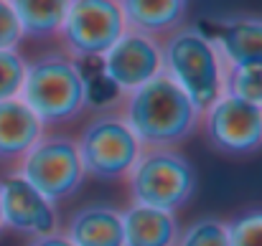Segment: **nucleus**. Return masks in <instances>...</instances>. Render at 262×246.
<instances>
[{"instance_id": "obj_4", "label": "nucleus", "mask_w": 262, "mask_h": 246, "mask_svg": "<svg viewBox=\"0 0 262 246\" xmlns=\"http://www.w3.org/2000/svg\"><path fill=\"white\" fill-rule=\"evenodd\" d=\"M125 183L133 203L176 213L196 195L199 173L178 147H143Z\"/></svg>"}, {"instance_id": "obj_20", "label": "nucleus", "mask_w": 262, "mask_h": 246, "mask_svg": "<svg viewBox=\"0 0 262 246\" xmlns=\"http://www.w3.org/2000/svg\"><path fill=\"white\" fill-rule=\"evenodd\" d=\"M26 59L18 51H0V102L15 99L26 79Z\"/></svg>"}, {"instance_id": "obj_18", "label": "nucleus", "mask_w": 262, "mask_h": 246, "mask_svg": "<svg viewBox=\"0 0 262 246\" xmlns=\"http://www.w3.org/2000/svg\"><path fill=\"white\" fill-rule=\"evenodd\" d=\"M176 246H229L227 221L219 216H201L178 231Z\"/></svg>"}, {"instance_id": "obj_10", "label": "nucleus", "mask_w": 262, "mask_h": 246, "mask_svg": "<svg viewBox=\"0 0 262 246\" xmlns=\"http://www.w3.org/2000/svg\"><path fill=\"white\" fill-rule=\"evenodd\" d=\"M0 216L8 231L26 239L59 231L56 203L36 190L20 173H10L0 180Z\"/></svg>"}, {"instance_id": "obj_1", "label": "nucleus", "mask_w": 262, "mask_h": 246, "mask_svg": "<svg viewBox=\"0 0 262 246\" xmlns=\"http://www.w3.org/2000/svg\"><path fill=\"white\" fill-rule=\"evenodd\" d=\"M122 119L143 147H178L199 132L201 112L163 71L122 96Z\"/></svg>"}, {"instance_id": "obj_15", "label": "nucleus", "mask_w": 262, "mask_h": 246, "mask_svg": "<svg viewBox=\"0 0 262 246\" xmlns=\"http://www.w3.org/2000/svg\"><path fill=\"white\" fill-rule=\"evenodd\" d=\"M125 246H176L178 239V218L176 213L130 203L122 211Z\"/></svg>"}, {"instance_id": "obj_23", "label": "nucleus", "mask_w": 262, "mask_h": 246, "mask_svg": "<svg viewBox=\"0 0 262 246\" xmlns=\"http://www.w3.org/2000/svg\"><path fill=\"white\" fill-rule=\"evenodd\" d=\"M3 229H5V226H3V216H0V234H3Z\"/></svg>"}, {"instance_id": "obj_14", "label": "nucleus", "mask_w": 262, "mask_h": 246, "mask_svg": "<svg viewBox=\"0 0 262 246\" xmlns=\"http://www.w3.org/2000/svg\"><path fill=\"white\" fill-rule=\"evenodd\" d=\"M130 31L166 38L183 26L188 13V0H117Z\"/></svg>"}, {"instance_id": "obj_13", "label": "nucleus", "mask_w": 262, "mask_h": 246, "mask_svg": "<svg viewBox=\"0 0 262 246\" xmlns=\"http://www.w3.org/2000/svg\"><path fill=\"white\" fill-rule=\"evenodd\" d=\"M43 130L41 119L18 96L0 102V163H20Z\"/></svg>"}, {"instance_id": "obj_22", "label": "nucleus", "mask_w": 262, "mask_h": 246, "mask_svg": "<svg viewBox=\"0 0 262 246\" xmlns=\"http://www.w3.org/2000/svg\"><path fill=\"white\" fill-rule=\"evenodd\" d=\"M26 246H74V244L67 239V234H61V231H54V234H46V236L28 239V244H26Z\"/></svg>"}, {"instance_id": "obj_12", "label": "nucleus", "mask_w": 262, "mask_h": 246, "mask_svg": "<svg viewBox=\"0 0 262 246\" xmlns=\"http://www.w3.org/2000/svg\"><path fill=\"white\" fill-rule=\"evenodd\" d=\"M64 234L74 246H125L122 211L110 203H84L69 216Z\"/></svg>"}, {"instance_id": "obj_8", "label": "nucleus", "mask_w": 262, "mask_h": 246, "mask_svg": "<svg viewBox=\"0 0 262 246\" xmlns=\"http://www.w3.org/2000/svg\"><path fill=\"white\" fill-rule=\"evenodd\" d=\"M206 145L224 158H250L262 150V109L222 94L201 112Z\"/></svg>"}, {"instance_id": "obj_5", "label": "nucleus", "mask_w": 262, "mask_h": 246, "mask_svg": "<svg viewBox=\"0 0 262 246\" xmlns=\"http://www.w3.org/2000/svg\"><path fill=\"white\" fill-rule=\"evenodd\" d=\"M74 142L82 158L84 175L99 183L125 180L143 153L140 140L115 109L97 112L82 127Z\"/></svg>"}, {"instance_id": "obj_2", "label": "nucleus", "mask_w": 262, "mask_h": 246, "mask_svg": "<svg viewBox=\"0 0 262 246\" xmlns=\"http://www.w3.org/2000/svg\"><path fill=\"white\" fill-rule=\"evenodd\" d=\"M18 99L41 119L43 127L67 125L87 109L84 69L61 48L46 51L26 64Z\"/></svg>"}, {"instance_id": "obj_6", "label": "nucleus", "mask_w": 262, "mask_h": 246, "mask_svg": "<svg viewBox=\"0 0 262 246\" xmlns=\"http://www.w3.org/2000/svg\"><path fill=\"white\" fill-rule=\"evenodd\" d=\"M125 31L117 0H72L56 38L74 61H92L102 59Z\"/></svg>"}, {"instance_id": "obj_11", "label": "nucleus", "mask_w": 262, "mask_h": 246, "mask_svg": "<svg viewBox=\"0 0 262 246\" xmlns=\"http://www.w3.org/2000/svg\"><path fill=\"white\" fill-rule=\"evenodd\" d=\"M209 38L214 41L224 64H262V18L260 15H227L211 23Z\"/></svg>"}, {"instance_id": "obj_21", "label": "nucleus", "mask_w": 262, "mask_h": 246, "mask_svg": "<svg viewBox=\"0 0 262 246\" xmlns=\"http://www.w3.org/2000/svg\"><path fill=\"white\" fill-rule=\"evenodd\" d=\"M23 41L20 23L8 0H0V51H18Z\"/></svg>"}, {"instance_id": "obj_9", "label": "nucleus", "mask_w": 262, "mask_h": 246, "mask_svg": "<svg viewBox=\"0 0 262 246\" xmlns=\"http://www.w3.org/2000/svg\"><path fill=\"white\" fill-rule=\"evenodd\" d=\"M99 61H102V74L122 96L156 79L163 71L161 41L130 28L115 41V46Z\"/></svg>"}, {"instance_id": "obj_7", "label": "nucleus", "mask_w": 262, "mask_h": 246, "mask_svg": "<svg viewBox=\"0 0 262 246\" xmlns=\"http://www.w3.org/2000/svg\"><path fill=\"white\" fill-rule=\"evenodd\" d=\"M18 173L54 203L79 193L82 183L87 180L77 142L69 135L43 132L41 140L23 155Z\"/></svg>"}, {"instance_id": "obj_19", "label": "nucleus", "mask_w": 262, "mask_h": 246, "mask_svg": "<svg viewBox=\"0 0 262 246\" xmlns=\"http://www.w3.org/2000/svg\"><path fill=\"white\" fill-rule=\"evenodd\" d=\"M229 246H262V208H250L227 221Z\"/></svg>"}, {"instance_id": "obj_16", "label": "nucleus", "mask_w": 262, "mask_h": 246, "mask_svg": "<svg viewBox=\"0 0 262 246\" xmlns=\"http://www.w3.org/2000/svg\"><path fill=\"white\" fill-rule=\"evenodd\" d=\"M8 3L20 23L23 38L49 41L59 36L72 0H8Z\"/></svg>"}, {"instance_id": "obj_3", "label": "nucleus", "mask_w": 262, "mask_h": 246, "mask_svg": "<svg viewBox=\"0 0 262 246\" xmlns=\"http://www.w3.org/2000/svg\"><path fill=\"white\" fill-rule=\"evenodd\" d=\"M163 74L171 77L181 91L204 112L224 91V61L199 26H181L161 41Z\"/></svg>"}, {"instance_id": "obj_17", "label": "nucleus", "mask_w": 262, "mask_h": 246, "mask_svg": "<svg viewBox=\"0 0 262 246\" xmlns=\"http://www.w3.org/2000/svg\"><path fill=\"white\" fill-rule=\"evenodd\" d=\"M262 109V64H224V91Z\"/></svg>"}]
</instances>
